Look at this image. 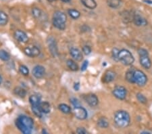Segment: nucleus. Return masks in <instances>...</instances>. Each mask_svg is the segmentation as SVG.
Masks as SVG:
<instances>
[{"instance_id": "obj_44", "label": "nucleus", "mask_w": 152, "mask_h": 134, "mask_svg": "<svg viewBox=\"0 0 152 134\" xmlns=\"http://www.w3.org/2000/svg\"><path fill=\"white\" fill-rule=\"evenodd\" d=\"M48 1H50V2H53V1H55V0H48Z\"/></svg>"}, {"instance_id": "obj_21", "label": "nucleus", "mask_w": 152, "mask_h": 134, "mask_svg": "<svg viewBox=\"0 0 152 134\" xmlns=\"http://www.w3.org/2000/svg\"><path fill=\"white\" fill-rule=\"evenodd\" d=\"M8 20L9 18L8 14L4 11L0 10V26H5L8 24Z\"/></svg>"}, {"instance_id": "obj_5", "label": "nucleus", "mask_w": 152, "mask_h": 134, "mask_svg": "<svg viewBox=\"0 0 152 134\" xmlns=\"http://www.w3.org/2000/svg\"><path fill=\"white\" fill-rule=\"evenodd\" d=\"M113 95H114V97L116 98L117 99L121 100H123L126 98L127 95V90L125 87L123 86H116L115 87L114 89L112 91Z\"/></svg>"}, {"instance_id": "obj_15", "label": "nucleus", "mask_w": 152, "mask_h": 134, "mask_svg": "<svg viewBox=\"0 0 152 134\" xmlns=\"http://www.w3.org/2000/svg\"><path fill=\"white\" fill-rule=\"evenodd\" d=\"M70 54L71 56L76 61H81L83 59V54L82 52L78 50V48H72L70 49Z\"/></svg>"}, {"instance_id": "obj_24", "label": "nucleus", "mask_w": 152, "mask_h": 134, "mask_svg": "<svg viewBox=\"0 0 152 134\" xmlns=\"http://www.w3.org/2000/svg\"><path fill=\"white\" fill-rule=\"evenodd\" d=\"M66 65H67L68 67L72 71H76L78 69V66L76 63V62H74L73 60L69 59L66 61Z\"/></svg>"}, {"instance_id": "obj_7", "label": "nucleus", "mask_w": 152, "mask_h": 134, "mask_svg": "<svg viewBox=\"0 0 152 134\" xmlns=\"http://www.w3.org/2000/svg\"><path fill=\"white\" fill-rule=\"evenodd\" d=\"M24 52L27 56L32 57V58L37 57L39 56L40 54L39 49L35 46H29L26 47L24 50Z\"/></svg>"}, {"instance_id": "obj_36", "label": "nucleus", "mask_w": 152, "mask_h": 134, "mask_svg": "<svg viewBox=\"0 0 152 134\" xmlns=\"http://www.w3.org/2000/svg\"><path fill=\"white\" fill-rule=\"evenodd\" d=\"M138 54L139 56H143V55H148L149 53L144 48H139L137 51Z\"/></svg>"}, {"instance_id": "obj_27", "label": "nucleus", "mask_w": 152, "mask_h": 134, "mask_svg": "<svg viewBox=\"0 0 152 134\" xmlns=\"http://www.w3.org/2000/svg\"><path fill=\"white\" fill-rule=\"evenodd\" d=\"M59 109L64 114H69L71 112V108L66 104H61L59 105Z\"/></svg>"}, {"instance_id": "obj_33", "label": "nucleus", "mask_w": 152, "mask_h": 134, "mask_svg": "<svg viewBox=\"0 0 152 134\" xmlns=\"http://www.w3.org/2000/svg\"><path fill=\"white\" fill-rule=\"evenodd\" d=\"M137 98L142 104H146L147 102V99L146 98V97L141 93H138L137 94Z\"/></svg>"}, {"instance_id": "obj_20", "label": "nucleus", "mask_w": 152, "mask_h": 134, "mask_svg": "<svg viewBox=\"0 0 152 134\" xmlns=\"http://www.w3.org/2000/svg\"><path fill=\"white\" fill-rule=\"evenodd\" d=\"M30 103L32 106H38L41 102V96L39 95H32L29 98Z\"/></svg>"}, {"instance_id": "obj_31", "label": "nucleus", "mask_w": 152, "mask_h": 134, "mask_svg": "<svg viewBox=\"0 0 152 134\" xmlns=\"http://www.w3.org/2000/svg\"><path fill=\"white\" fill-rule=\"evenodd\" d=\"M32 13H33V16L35 18H39L42 16V12L39 8H34L32 10Z\"/></svg>"}, {"instance_id": "obj_22", "label": "nucleus", "mask_w": 152, "mask_h": 134, "mask_svg": "<svg viewBox=\"0 0 152 134\" xmlns=\"http://www.w3.org/2000/svg\"><path fill=\"white\" fill-rule=\"evenodd\" d=\"M53 18L58 19V20H60L64 21V22H66V19H67V17H66V15L64 14L63 12L56 11L53 13Z\"/></svg>"}, {"instance_id": "obj_2", "label": "nucleus", "mask_w": 152, "mask_h": 134, "mask_svg": "<svg viewBox=\"0 0 152 134\" xmlns=\"http://www.w3.org/2000/svg\"><path fill=\"white\" fill-rule=\"evenodd\" d=\"M114 121L120 128H126L130 123V114L125 110H118L114 114Z\"/></svg>"}, {"instance_id": "obj_1", "label": "nucleus", "mask_w": 152, "mask_h": 134, "mask_svg": "<svg viewBox=\"0 0 152 134\" xmlns=\"http://www.w3.org/2000/svg\"><path fill=\"white\" fill-rule=\"evenodd\" d=\"M33 120L30 116L22 115L16 120V125L19 130L25 134H30L33 127Z\"/></svg>"}, {"instance_id": "obj_6", "label": "nucleus", "mask_w": 152, "mask_h": 134, "mask_svg": "<svg viewBox=\"0 0 152 134\" xmlns=\"http://www.w3.org/2000/svg\"><path fill=\"white\" fill-rule=\"evenodd\" d=\"M47 43H48L49 50L50 51L51 54L53 56H57L58 55V49L55 39L53 37H48L47 39Z\"/></svg>"}, {"instance_id": "obj_8", "label": "nucleus", "mask_w": 152, "mask_h": 134, "mask_svg": "<svg viewBox=\"0 0 152 134\" xmlns=\"http://www.w3.org/2000/svg\"><path fill=\"white\" fill-rule=\"evenodd\" d=\"M74 114L76 117L79 119V120H85L87 118L88 114L85 108L82 106H78V107H75L74 109Z\"/></svg>"}, {"instance_id": "obj_25", "label": "nucleus", "mask_w": 152, "mask_h": 134, "mask_svg": "<svg viewBox=\"0 0 152 134\" xmlns=\"http://www.w3.org/2000/svg\"><path fill=\"white\" fill-rule=\"evenodd\" d=\"M68 14H69V16L73 19H78L79 17L81 16V12L76 9H69L68 10Z\"/></svg>"}, {"instance_id": "obj_13", "label": "nucleus", "mask_w": 152, "mask_h": 134, "mask_svg": "<svg viewBox=\"0 0 152 134\" xmlns=\"http://www.w3.org/2000/svg\"><path fill=\"white\" fill-rule=\"evenodd\" d=\"M139 62L141 65L145 69H149L151 67V61L148 55L139 56Z\"/></svg>"}, {"instance_id": "obj_17", "label": "nucleus", "mask_w": 152, "mask_h": 134, "mask_svg": "<svg viewBox=\"0 0 152 134\" xmlns=\"http://www.w3.org/2000/svg\"><path fill=\"white\" fill-rule=\"evenodd\" d=\"M107 4L110 8L117 9L120 7L123 4V1L122 0H107Z\"/></svg>"}, {"instance_id": "obj_14", "label": "nucleus", "mask_w": 152, "mask_h": 134, "mask_svg": "<svg viewBox=\"0 0 152 134\" xmlns=\"http://www.w3.org/2000/svg\"><path fill=\"white\" fill-rule=\"evenodd\" d=\"M116 77V74L115 72L110 70V71H106L105 73L104 76H103V81L105 83H111L115 80Z\"/></svg>"}, {"instance_id": "obj_45", "label": "nucleus", "mask_w": 152, "mask_h": 134, "mask_svg": "<svg viewBox=\"0 0 152 134\" xmlns=\"http://www.w3.org/2000/svg\"><path fill=\"white\" fill-rule=\"evenodd\" d=\"M142 133H150L149 132H142Z\"/></svg>"}, {"instance_id": "obj_4", "label": "nucleus", "mask_w": 152, "mask_h": 134, "mask_svg": "<svg viewBox=\"0 0 152 134\" xmlns=\"http://www.w3.org/2000/svg\"><path fill=\"white\" fill-rule=\"evenodd\" d=\"M133 83L139 86H144L147 81V77L145 74L140 70L134 69L133 71Z\"/></svg>"}, {"instance_id": "obj_26", "label": "nucleus", "mask_w": 152, "mask_h": 134, "mask_svg": "<svg viewBox=\"0 0 152 134\" xmlns=\"http://www.w3.org/2000/svg\"><path fill=\"white\" fill-rule=\"evenodd\" d=\"M14 91L15 94L20 98H25L27 95V91H26L25 89L20 88V87H17V88H15Z\"/></svg>"}, {"instance_id": "obj_11", "label": "nucleus", "mask_w": 152, "mask_h": 134, "mask_svg": "<svg viewBox=\"0 0 152 134\" xmlns=\"http://www.w3.org/2000/svg\"><path fill=\"white\" fill-rule=\"evenodd\" d=\"M85 100L86 102L89 104L91 107H94L96 106L99 103V100H98L97 95L93 94V93H89L87 94L86 96L85 97Z\"/></svg>"}, {"instance_id": "obj_28", "label": "nucleus", "mask_w": 152, "mask_h": 134, "mask_svg": "<svg viewBox=\"0 0 152 134\" xmlns=\"http://www.w3.org/2000/svg\"><path fill=\"white\" fill-rule=\"evenodd\" d=\"M0 59L4 61H8L10 59V55L4 50H0Z\"/></svg>"}, {"instance_id": "obj_35", "label": "nucleus", "mask_w": 152, "mask_h": 134, "mask_svg": "<svg viewBox=\"0 0 152 134\" xmlns=\"http://www.w3.org/2000/svg\"><path fill=\"white\" fill-rule=\"evenodd\" d=\"M83 52L84 53L85 55H89L91 53V48L88 46H85L83 47Z\"/></svg>"}, {"instance_id": "obj_3", "label": "nucleus", "mask_w": 152, "mask_h": 134, "mask_svg": "<svg viewBox=\"0 0 152 134\" xmlns=\"http://www.w3.org/2000/svg\"><path fill=\"white\" fill-rule=\"evenodd\" d=\"M119 61H120L124 65L130 66L133 64L134 58L132 53L126 49L120 50L118 55Z\"/></svg>"}, {"instance_id": "obj_18", "label": "nucleus", "mask_w": 152, "mask_h": 134, "mask_svg": "<svg viewBox=\"0 0 152 134\" xmlns=\"http://www.w3.org/2000/svg\"><path fill=\"white\" fill-rule=\"evenodd\" d=\"M53 25L55 28L59 30H64L66 28V22L58 19L53 18Z\"/></svg>"}, {"instance_id": "obj_37", "label": "nucleus", "mask_w": 152, "mask_h": 134, "mask_svg": "<svg viewBox=\"0 0 152 134\" xmlns=\"http://www.w3.org/2000/svg\"><path fill=\"white\" fill-rule=\"evenodd\" d=\"M88 65H89L88 60H85L84 62H83L82 66H81V71H86L87 67H88Z\"/></svg>"}, {"instance_id": "obj_38", "label": "nucleus", "mask_w": 152, "mask_h": 134, "mask_svg": "<svg viewBox=\"0 0 152 134\" xmlns=\"http://www.w3.org/2000/svg\"><path fill=\"white\" fill-rule=\"evenodd\" d=\"M71 102L72 104V105L75 107H78V106H81V104L79 103L78 100L76 98H72L71 99Z\"/></svg>"}, {"instance_id": "obj_34", "label": "nucleus", "mask_w": 152, "mask_h": 134, "mask_svg": "<svg viewBox=\"0 0 152 134\" xmlns=\"http://www.w3.org/2000/svg\"><path fill=\"white\" fill-rule=\"evenodd\" d=\"M119 52L120 50L118 48H113V50L112 51V56L113 59H114L115 61H119V59H118Z\"/></svg>"}, {"instance_id": "obj_30", "label": "nucleus", "mask_w": 152, "mask_h": 134, "mask_svg": "<svg viewBox=\"0 0 152 134\" xmlns=\"http://www.w3.org/2000/svg\"><path fill=\"white\" fill-rule=\"evenodd\" d=\"M32 110H33V113L35 114L37 117L41 118L42 116V113L41 110H40L39 106H32Z\"/></svg>"}, {"instance_id": "obj_32", "label": "nucleus", "mask_w": 152, "mask_h": 134, "mask_svg": "<svg viewBox=\"0 0 152 134\" xmlns=\"http://www.w3.org/2000/svg\"><path fill=\"white\" fill-rule=\"evenodd\" d=\"M19 71L21 74L25 76H27L29 74V70L25 65H20L19 67Z\"/></svg>"}, {"instance_id": "obj_41", "label": "nucleus", "mask_w": 152, "mask_h": 134, "mask_svg": "<svg viewBox=\"0 0 152 134\" xmlns=\"http://www.w3.org/2000/svg\"><path fill=\"white\" fill-rule=\"evenodd\" d=\"M143 1L148 4H152V1H151V0H143Z\"/></svg>"}, {"instance_id": "obj_16", "label": "nucleus", "mask_w": 152, "mask_h": 134, "mask_svg": "<svg viewBox=\"0 0 152 134\" xmlns=\"http://www.w3.org/2000/svg\"><path fill=\"white\" fill-rule=\"evenodd\" d=\"M81 1L85 7L90 10H93L97 7V3L95 0H81Z\"/></svg>"}, {"instance_id": "obj_19", "label": "nucleus", "mask_w": 152, "mask_h": 134, "mask_svg": "<svg viewBox=\"0 0 152 134\" xmlns=\"http://www.w3.org/2000/svg\"><path fill=\"white\" fill-rule=\"evenodd\" d=\"M39 108L40 110H41L43 113L48 114L50 112L51 110V106L50 104L47 102H40L39 104Z\"/></svg>"}, {"instance_id": "obj_43", "label": "nucleus", "mask_w": 152, "mask_h": 134, "mask_svg": "<svg viewBox=\"0 0 152 134\" xmlns=\"http://www.w3.org/2000/svg\"><path fill=\"white\" fill-rule=\"evenodd\" d=\"M61 1H62L63 2H69L70 0H61Z\"/></svg>"}, {"instance_id": "obj_39", "label": "nucleus", "mask_w": 152, "mask_h": 134, "mask_svg": "<svg viewBox=\"0 0 152 134\" xmlns=\"http://www.w3.org/2000/svg\"><path fill=\"white\" fill-rule=\"evenodd\" d=\"M76 133L78 134H86L87 133V131L83 127H79L76 129Z\"/></svg>"}, {"instance_id": "obj_40", "label": "nucleus", "mask_w": 152, "mask_h": 134, "mask_svg": "<svg viewBox=\"0 0 152 134\" xmlns=\"http://www.w3.org/2000/svg\"><path fill=\"white\" fill-rule=\"evenodd\" d=\"M74 89H75L76 91H78L79 89H80V83H74Z\"/></svg>"}, {"instance_id": "obj_9", "label": "nucleus", "mask_w": 152, "mask_h": 134, "mask_svg": "<svg viewBox=\"0 0 152 134\" xmlns=\"http://www.w3.org/2000/svg\"><path fill=\"white\" fill-rule=\"evenodd\" d=\"M132 21L134 24L137 27H145L147 25V21L144 17L140 14H135L132 17Z\"/></svg>"}, {"instance_id": "obj_42", "label": "nucleus", "mask_w": 152, "mask_h": 134, "mask_svg": "<svg viewBox=\"0 0 152 134\" xmlns=\"http://www.w3.org/2000/svg\"><path fill=\"white\" fill-rule=\"evenodd\" d=\"M2 81H3V80H2V76H1V74H0V85L1 84V83H2Z\"/></svg>"}, {"instance_id": "obj_23", "label": "nucleus", "mask_w": 152, "mask_h": 134, "mask_svg": "<svg viewBox=\"0 0 152 134\" xmlns=\"http://www.w3.org/2000/svg\"><path fill=\"white\" fill-rule=\"evenodd\" d=\"M97 125L101 128H107L109 126V121L106 117H100L97 121Z\"/></svg>"}, {"instance_id": "obj_29", "label": "nucleus", "mask_w": 152, "mask_h": 134, "mask_svg": "<svg viewBox=\"0 0 152 134\" xmlns=\"http://www.w3.org/2000/svg\"><path fill=\"white\" fill-rule=\"evenodd\" d=\"M133 69H130L128 70L125 74L126 80H127L128 82L130 83H133V79H132V78H133Z\"/></svg>"}, {"instance_id": "obj_12", "label": "nucleus", "mask_w": 152, "mask_h": 134, "mask_svg": "<svg viewBox=\"0 0 152 134\" xmlns=\"http://www.w3.org/2000/svg\"><path fill=\"white\" fill-rule=\"evenodd\" d=\"M46 74V69L43 66L37 65L33 68V74L35 78L41 79Z\"/></svg>"}, {"instance_id": "obj_10", "label": "nucleus", "mask_w": 152, "mask_h": 134, "mask_svg": "<svg viewBox=\"0 0 152 134\" xmlns=\"http://www.w3.org/2000/svg\"><path fill=\"white\" fill-rule=\"evenodd\" d=\"M14 36L17 41L21 42V43H26L29 40V37H28L27 34L21 30H16L14 32Z\"/></svg>"}]
</instances>
